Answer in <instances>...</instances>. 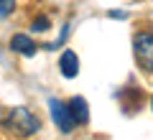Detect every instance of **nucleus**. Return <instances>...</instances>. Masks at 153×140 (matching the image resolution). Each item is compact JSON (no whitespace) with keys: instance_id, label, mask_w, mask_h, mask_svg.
<instances>
[{"instance_id":"1","label":"nucleus","mask_w":153,"mask_h":140,"mask_svg":"<svg viewBox=\"0 0 153 140\" xmlns=\"http://www.w3.org/2000/svg\"><path fill=\"white\" fill-rule=\"evenodd\" d=\"M5 125L13 130V133H18V135H33V133L41 130V120H38L31 110H26V107H16L10 115H8Z\"/></svg>"},{"instance_id":"2","label":"nucleus","mask_w":153,"mask_h":140,"mask_svg":"<svg viewBox=\"0 0 153 140\" xmlns=\"http://www.w3.org/2000/svg\"><path fill=\"white\" fill-rule=\"evenodd\" d=\"M133 54L135 61L143 66L146 71H153V33H135L133 38Z\"/></svg>"},{"instance_id":"3","label":"nucleus","mask_w":153,"mask_h":140,"mask_svg":"<svg viewBox=\"0 0 153 140\" xmlns=\"http://www.w3.org/2000/svg\"><path fill=\"white\" fill-rule=\"evenodd\" d=\"M49 112H51V120H54V125H56V127H59L64 135L74 133L76 122H74V117H71L69 104H66V102H61V99L51 97V99H49Z\"/></svg>"},{"instance_id":"4","label":"nucleus","mask_w":153,"mask_h":140,"mask_svg":"<svg viewBox=\"0 0 153 140\" xmlns=\"http://www.w3.org/2000/svg\"><path fill=\"white\" fill-rule=\"evenodd\" d=\"M66 104H69V112H71V117H74L76 125H87L89 122V104H87L84 97H71Z\"/></svg>"},{"instance_id":"5","label":"nucleus","mask_w":153,"mask_h":140,"mask_svg":"<svg viewBox=\"0 0 153 140\" xmlns=\"http://www.w3.org/2000/svg\"><path fill=\"white\" fill-rule=\"evenodd\" d=\"M59 69H61V76H66V79H74V76L79 74V59H76V54L71 49H66L64 54H61Z\"/></svg>"},{"instance_id":"6","label":"nucleus","mask_w":153,"mask_h":140,"mask_svg":"<svg viewBox=\"0 0 153 140\" xmlns=\"http://www.w3.org/2000/svg\"><path fill=\"white\" fill-rule=\"evenodd\" d=\"M10 49L16 51V54H21V56H33L38 46L33 43L31 36H26V33H16V36L10 38Z\"/></svg>"},{"instance_id":"7","label":"nucleus","mask_w":153,"mask_h":140,"mask_svg":"<svg viewBox=\"0 0 153 140\" xmlns=\"http://www.w3.org/2000/svg\"><path fill=\"white\" fill-rule=\"evenodd\" d=\"M49 28H51V21H49V18H46V16L36 18V21L31 23V31H33V33H46V31H49Z\"/></svg>"},{"instance_id":"8","label":"nucleus","mask_w":153,"mask_h":140,"mask_svg":"<svg viewBox=\"0 0 153 140\" xmlns=\"http://www.w3.org/2000/svg\"><path fill=\"white\" fill-rule=\"evenodd\" d=\"M13 10H16V0H0V21L8 18Z\"/></svg>"},{"instance_id":"9","label":"nucleus","mask_w":153,"mask_h":140,"mask_svg":"<svg viewBox=\"0 0 153 140\" xmlns=\"http://www.w3.org/2000/svg\"><path fill=\"white\" fill-rule=\"evenodd\" d=\"M110 18H117V21H123V18H128L125 10H110Z\"/></svg>"},{"instance_id":"10","label":"nucleus","mask_w":153,"mask_h":140,"mask_svg":"<svg viewBox=\"0 0 153 140\" xmlns=\"http://www.w3.org/2000/svg\"><path fill=\"white\" fill-rule=\"evenodd\" d=\"M151 110H153V97H151Z\"/></svg>"}]
</instances>
